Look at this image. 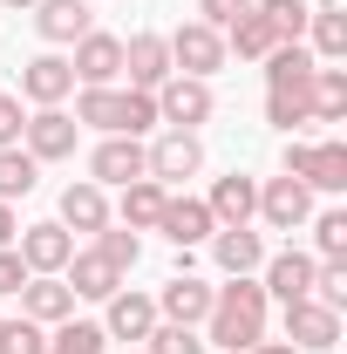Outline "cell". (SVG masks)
<instances>
[{"label": "cell", "mask_w": 347, "mask_h": 354, "mask_svg": "<svg viewBox=\"0 0 347 354\" xmlns=\"http://www.w3.org/2000/svg\"><path fill=\"white\" fill-rule=\"evenodd\" d=\"M205 334H212L225 354H252L265 341V286L259 279H225V286L212 293Z\"/></svg>", "instance_id": "1"}, {"label": "cell", "mask_w": 347, "mask_h": 354, "mask_svg": "<svg viewBox=\"0 0 347 354\" xmlns=\"http://www.w3.org/2000/svg\"><path fill=\"white\" fill-rule=\"evenodd\" d=\"M164 41H171V75H198V82H212L218 68H225V35L205 28V21H184L177 35H164Z\"/></svg>", "instance_id": "2"}, {"label": "cell", "mask_w": 347, "mask_h": 354, "mask_svg": "<svg viewBox=\"0 0 347 354\" xmlns=\"http://www.w3.org/2000/svg\"><path fill=\"white\" fill-rule=\"evenodd\" d=\"M286 177L306 191H347V143H286Z\"/></svg>", "instance_id": "3"}, {"label": "cell", "mask_w": 347, "mask_h": 354, "mask_svg": "<svg viewBox=\"0 0 347 354\" xmlns=\"http://www.w3.org/2000/svg\"><path fill=\"white\" fill-rule=\"evenodd\" d=\"M75 136H82V123H75L68 109H35V116L21 123V150H28L35 164H62V157H75Z\"/></svg>", "instance_id": "4"}, {"label": "cell", "mask_w": 347, "mask_h": 354, "mask_svg": "<svg viewBox=\"0 0 347 354\" xmlns=\"http://www.w3.org/2000/svg\"><path fill=\"white\" fill-rule=\"evenodd\" d=\"M143 171L157 177L164 191H171V184H184V177H198V171H205V143H198V130H171V136H157V143L143 150Z\"/></svg>", "instance_id": "5"}, {"label": "cell", "mask_w": 347, "mask_h": 354, "mask_svg": "<svg viewBox=\"0 0 347 354\" xmlns=\"http://www.w3.org/2000/svg\"><path fill=\"white\" fill-rule=\"evenodd\" d=\"M212 82H198V75H171V82L157 88V123H171V130H198V123H212Z\"/></svg>", "instance_id": "6"}, {"label": "cell", "mask_w": 347, "mask_h": 354, "mask_svg": "<svg viewBox=\"0 0 347 354\" xmlns=\"http://www.w3.org/2000/svg\"><path fill=\"white\" fill-rule=\"evenodd\" d=\"M14 252H21V266H28V272H62V266L75 259V232H68V225H55V218L21 225Z\"/></svg>", "instance_id": "7"}, {"label": "cell", "mask_w": 347, "mask_h": 354, "mask_svg": "<svg viewBox=\"0 0 347 354\" xmlns=\"http://www.w3.org/2000/svg\"><path fill=\"white\" fill-rule=\"evenodd\" d=\"M259 218L272 225V232H300L306 218H313V191H306L300 177H265L259 184Z\"/></svg>", "instance_id": "8"}, {"label": "cell", "mask_w": 347, "mask_h": 354, "mask_svg": "<svg viewBox=\"0 0 347 354\" xmlns=\"http://www.w3.org/2000/svg\"><path fill=\"white\" fill-rule=\"evenodd\" d=\"M68 68H75L82 88H116V75H123V41L88 28L82 41H75V55H68Z\"/></svg>", "instance_id": "9"}, {"label": "cell", "mask_w": 347, "mask_h": 354, "mask_svg": "<svg viewBox=\"0 0 347 354\" xmlns=\"http://www.w3.org/2000/svg\"><path fill=\"white\" fill-rule=\"evenodd\" d=\"M212 259L225 266V279H252L265 266V239L252 232V225H218L212 232Z\"/></svg>", "instance_id": "10"}, {"label": "cell", "mask_w": 347, "mask_h": 354, "mask_svg": "<svg viewBox=\"0 0 347 354\" xmlns=\"http://www.w3.org/2000/svg\"><path fill=\"white\" fill-rule=\"evenodd\" d=\"M102 307H109V313H102V334H109V341H143V334L157 327V300L136 293V286H116Z\"/></svg>", "instance_id": "11"}, {"label": "cell", "mask_w": 347, "mask_h": 354, "mask_svg": "<svg viewBox=\"0 0 347 354\" xmlns=\"http://www.w3.org/2000/svg\"><path fill=\"white\" fill-rule=\"evenodd\" d=\"M136 177H150L136 136H102V143L88 150V184H136Z\"/></svg>", "instance_id": "12"}, {"label": "cell", "mask_w": 347, "mask_h": 354, "mask_svg": "<svg viewBox=\"0 0 347 354\" xmlns=\"http://www.w3.org/2000/svg\"><path fill=\"white\" fill-rule=\"evenodd\" d=\"M21 313H28L35 327H62V320L75 313L68 279H62V272H28V286H21Z\"/></svg>", "instance_id": "13"}, {"label": "cell", "mask_w": 347, "mask_h": 354, "mask_svg": "<svg viewBox=\"0 0 347 354\" xmlns=\"http://www.w3.org/2000/svg\"><path fill=\"white\" fill-rule=\"evenodd\" d=\"M286 341L300 354H327L341 341V313H327L320 300H293V307H286Z\"/></svg>", "instance_id": "14"}, {"label": "cell", "mask_w": 347, "mask_h": 354, "mask_svg": "<svg viewBox=\"0 0 347 354\" xmlns=\"http://www.w3.org/2000/svg\"><path fill=\"white\" fill-rule=\"evenodd\" d=\"M123 75H130V88H157L171 82V41L164 35H130L123 41Z\"/></svg>", "instance_id": "15"}, {"label": "cell", "mask_w": 347, "mask_h": 354, "mask_svg": "<svg viewBox=\"0 0 347 354\" xmlns=\"http://www.w3.org/2000/svg\"><path fill=\"white\" fill-rule=\"evenodd\" d=\"M212 293L205 279H191V272H177L164 279V293H157V320H177V327H205V313H212Z\"/></svg>", "instance_id": "16"}, {"label": "cell", "mask_w": 347, "mask_h": 354, "mask_svg": "<svg viewBox=\"0 0 347 354\" xmlns=\"http://www.w3.org/2000/svg\"><path fill=\"white\" fill-rule=\"evenodd\" d=\"M75 88V68H68V55H35L28 68H21V95L35 102V109H62V95Z\"/></svg>", "instance_id": "17"}, {"label": "cell", "mask_w": 347, "mask_h": 354, "mask_svg": "<svg viewBox=\"0 0 347 354\" xmlns=\"http://www.w3.org/2000/svg\"><path fill=\"white\" fill-rule=\"evenodd\" d=\"M35 28H41V41L75 48L95 28V14H88V0H35Z\"/></svg>", "instance_id": "18"}, {"label": "cell", "mask_w": 347, "mask_h": 354, "mask_svg": "<svg viewBox=\"0 0 347 354\" xmlns=\"http://www.w3.org/2000/svg\"><path fill=\"white\" fill-rule=\"evenodd\" d=\"M205 212H212V225H252L259 218V184L252 177H218L212 184V198H205Z\"/></svg>", "instance_id": "19"}, {"label": "cell", "mask_w": 347, "mask_h": 354, "mask_svg": "<svg viewBox=\"0 0 347 354\" xmlns=\"http://www.w3.org/2000/svg\"><path fill=\"white\" fill-rule=\"evenodd\" d=\"M313 266L306 252H272L265 259V300H279V307H293V300H306L313 293Z\"/></svg>", "instance_id": "20"}, {"label": "cell", "mask_w": 347, "mask_h": 354, "mask_svg": "<svg viewBox=\"0 0 347 354\" xmlns=\"http://www.w3.org/2000/svg\"><path fill=\"white\" fill-rule=\"evenodd\" d=\"M157 232L171 239V245H205L218 225H212V212H205V198H164V218H157Z\"/></svg>", "instance_id": "21"}, {"label": "cell", "mask_w": 347, "mask_h": 354, "mask_svg": "<svg viewBox=\"0 0 347 354\" xmlns=\"http://www.w3.org/2000/svg\"><path fill=\"white\" fill-rule=\"evenodd\" d=\"M62 279H68V293H75V300H109V293L123 286V272L102 259L95 245H88V252H75V259L62 266Z\"/></svg>", "instance_id": "22"}, {"label": "cell", "mask_w": 347, "mask_h": 354, "mask_svg": "<svg viewBox=\"0 0 347 354\" xmlns=\"http://www.w3.org/2000/svg\"><path fill=\"white\" fill-rule=\"evenodd\" d=\"M55 225H68V232H102V225H109V198H102V184H68V191H62V218Z\"/></svg>", "instance_id": "23"}, {"label": "cell", "mask_w": 347, "mask_h": 354, "mask_svg": "<svg viewBox=\"0 0 347 354\" xmlns=\"http://www.w3.org/2000/svg\"><path fill=\"white\" fill-rule=\"evenodd\" d=\"M306 35H313V62H341V55H347V14H341V0L306 7Z\"/></svg>", "instance_id": "24"}, {"label": "cell", "mask_w": 347, "mask_h": 354, "mask_svg": "<svg viewBox=\"0 0 347 354\" xmlns=\"http://www.w3.org/2000/svg\"><path fill=\"white\" fill-rule=\"evenodd\" d=\"M313 68H320V62H313L306 41H279L272 55H265V88H306Z\"/></svg>", "instance_id": "25"}, {"label": "cell", "mask_w": 347, "mask_h": 354, "mask_svg": "<svg viewBox=\"0 0 347 354\" xmlns=\"http://www.w3.org/2000/svg\"><path fill=\"white\" fill-rule=\"evenodd\" d=\"M272 48H279V35L265 28V14H259V7H245V14H238V21L225 28V55H245V62H265Z\"/></svg>", "instance_id": "26"}, {"label": "cell", "mask_w": 347, "mask_h": 354, "mask_svg": "<svg viewBox=\"0 0 347 354\" xmlns=\"http://www.w3.org/2000/svg\"><path fill=\"white\" fill-rule=\"evenodd\" d=\"M164 184L157 177H136V184H123V225L130 232H157V218H164Z\"/></svg>", "instance_id": "27"}, {"label": "cell", "mask_w": 347, "mask_h": 354, "mask_svg": "<svg viewBox=\"0 0 347 354\" xmlns=\"http://www.w3.org/2000/svg\"><path fill=\"white\" fill-rule=\"evenodd\" d=\"M75 123H88L102 136H123V88H82L75 95Z\"/></svg>", "instance_id": "28"}, {"label": "cell", "mask_w": 347, "mask_h": 354, "mask_svg": "<svg viewBox=\"0 0 347 354\" xmlns=\"http://www.w3.org/2000/svg\"><path fill=\"white\" fill-rule=\"evenodd\" d=\"M306 95H313V123H341L347 116V75L341 68H313Z\"/></svg>", "instance_id": "29"}, {"label": "cell", "mask_w": 347, "mask_h": 354, "mask_svg": "<svg viewBox=\"0 0 347 354\" xmlns=\"http://www.w3.org/2000/svg\"><path fill=\"white\" fill-rule=\"evenodd\" d=\"M35 184H41V164H35V157H28L21 143H14V150H0V205H14V198H28Z\"/></svg>", "instance_id": "30"}, {"label": "cell", "mask_w": 347, "mask_h": 354, "mask_svg": "<svg viewBox=\"0 0 347 354\" xmlns=\"http://www.w3.org/2000/svg\"><path fill=\"white\" fill-rule=\"evenodd\" d=\"M102 348H109V334H102L95 320H75V313L48 334V354H102Z\"/></svg>", "instance_id": "31"}, {"label": "cell", "mask_w": 347, "mask_h": 354, "mask_svg": "<svg viewBox=\"0 0 347 354\" xmlns=\"http://www.w3.org/2000/svg\"><path fill=\"white\" fill-rule=\"evenodd\" d=\"M265 123H279V130L313 123V95L306 88H265Z\"/></svg>", "instance_id": "32"}, {"label": "cell", "mask_w": 347, "mask_h": 354, "mask_svg": "<svg viewBox=\"0 0 347 354\" xmlns=\"http://www.w3.org/2000/svg\"><path fill=\"white\" fill-rule=\"evenodd\" d=\"M252 7L265 14V28H272L279 41H300L306 35V0H252Z\"/></svg>", "instance_id": "33"}, {"label": "cell", "mask_w": 347, "mask_h": 354, "mask_svg": "<svg viewBox=\"0 0 347 354\" xmlns=\"http://www.w3.org/2000/svg\"><path fill=\"white\" fill-rule=\"evenodd\" d=\"M95 252L116 266V272H130V266L143 259V245H136V232H130V225H102V232H95Z\"/></svg>", "instance_id": "34"}, {"label": "cell", "mask_w": 347, "mask_h": 354, "mask_svg": "<svg viewBox=\"0 0 347 354\" xmlns=\"http://www.w3.org/2000/svg\"><path fill=\"white\" fill-rule=\"evenodd\" d=\"M143 341H150V354H205V334L198 327H177V320H157Z\"/></svg>", "instance_id": "35"}, {"label": "cell", "mask_w": 347, "mask_h": 354, "mask_svg": "<svg viewBox=\"0 0 347 354\" xmlns=\"http://www.w3.org/2000/svg\"><path fill=\"white\" fill-rule=\"evenodd\" d=\"M0 354H48V327H35L28 313L0 327Z\"/></svg>", "instance_id": "36"}, {"label": "cell", "mask_w": 347, "mask_h": 354, "mask_svg": "<svg viewBox=\"0 0 347 354\" xmlns=\"http://www.w3.org/2000/svg\"><path fill=\"white\" fill-rule=\"evenodd\" d=\"M157 130V95L150 88H123V136Z\"/></svg>", "instance_id": "37"}, {"label": "cell", "mask_w": 347, "mask_h": 354, "mask_svg": "<svg viewBox=\"0 0 347 354\" xmlns=\"http://www.w3.org/2000/svg\"><path fill=\"white\" fill-rule=\"evenodd\" d=\"M313 245H320V259H347V212H320L313 218Z\"/></svg>", "instance_id": "38"}, {"label": "cell", "mask_w": 347, "mask_h": 354, "mask_svg": "<svg viewBox=\"0 0 347 354\" xmlns=\"http://www.w3.org/2000/svg\"><path fill=\"white\" fill-rule=\"evenodd\" d=\"M245 7H252V0H198V14H205V28H218V35H225V28H232V21H238Z\"/></svg>", "instance_id": "39"}, {"label": "cell", "mask_w": 347, "mask_h": 354, "mask_svg": "<svg viewBox=\"0 0 347 354\" xmlns=\"http://www.w3.org/2000/svg\"><path fill=\"white\" fill-rule=\"evenodd\" d=\"M21 286H28V266H21L14 245H0V300H7V293H21Z\"/></svg>", "instance_id": "40"}, {"label": "cell", "mask_w": 347, "mask_h": 354, "mask_svg": "<svg viewBox=\"0 0 347 354\" xmlns=\"http://www.w3.org/2000/svg\"><path fill=\"white\" fill-rule=\"evenodd\" d=\"M21 123H28V116H21V95H0V150L21 143Z\"/></svg>", "instance_id": "41"}, {"label": "cell", "mask_w": 347, "mask_h": 354, "mask_svg": "<svg viewBox=\"0 0 347 354\" xmlns=\"http://www.w3.org/2000/svg\"><path fill=\"white\" fill-rule=\"evenodd\" d=\"M21 239V218H14V205H0V245H14Z\"/></svg>", "instance_id": "42"}, {"label": "cell", "mask_w": 347, "mask_h": 354, "mask_svg": "<svg viewBox=\"0 0 347 354\" xmlns=\"http://www.w3.org/2000/svg\"><path fill=\"white\" fill-rule=\"evenodd\" d=\"M252 354H300V348H293V341H259Z\"/></svg>", "instance_id": "43"}, {"label": "cell", "mask_w": 347, "mask_h": 354, "mask_svg": "<svg viewBox=\"0 0 347 354\" xmlns=\"http://www.w3.org/2000/svg\"><path fill=\"white\" fill-rule=\"evenodd\" d=\"M0 7H35V0H0Z\"/></svg>", "instance_id": "44"}, {"label": "cell", "mask_w": 347, "mask_h": 354, "mask_svg": "<svg viewBox=\"0 0 347 354\" xmlns=\"http://www.w3.org/2000/svg\"><path fill=\"white\" fill-rule=\"evenodd\" d=\"M0 327H7V320H0Z\"/></svg>", "instance_id": "45"}]
</instances>
